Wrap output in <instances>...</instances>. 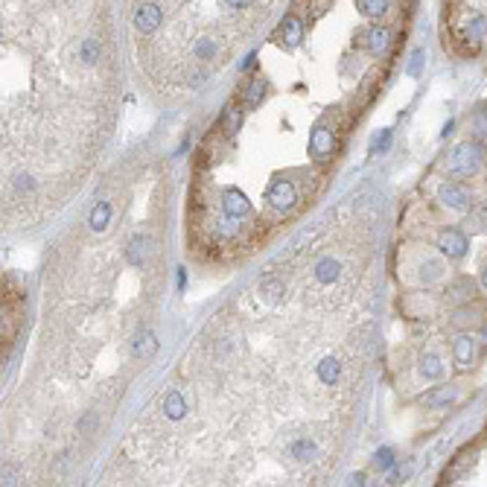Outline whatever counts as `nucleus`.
<instances>
[{"label":"nucleus","mask_w":487,"mask_h":487,"mask_svg":"<svg viewBox=\"0 0 487 487\" xmlns=\"http://www.w3.org/2000/svg\"><path fill=\"white\" fill-rule=\"evenodd\" d=\"M283 0H134L131 27L152 73L196 88Z\"/></svg>","instance_id":"obj_1"},{"label":"nucleus","mask_w":487,"mask_h":487,"mask_svg":"<svg viewBox=\"0 0 487 487\" xmlns=\"http://www.w3.org/2000/svg\"><path fill=\"white\" fill-rule=\"evenodd\" d=\"M484 164V146L473 143V141H464L450 152V161H446V169L455 178H473V175L481 172Z\"/></svg>","instance_id":"obj_2"},{"label":"nucleus","mask_w":487,"mask_h":487,"mask_svg":"<svg viewBox=\"0 0 487 487\" xmlns=\"http://www.w3.org/2000/svg\"><path fill=\"white\" fill-rule=\"evenodd\" d=\"M333 152H336V129L327 120H321L313 129V134H309V155H313V161L327 164L330 158H333Z\"/></svg>","instance_id":"obj_3"},{"label":"nucleus","mask_w":487,"mask_h":487,"mask_svg":"<svg viewBox=\"0 0 487 487\" xmlns=\"http://www.w3.org/2000/svg\"><path fill=\"white\" fill-rule=\"evenodd\" d=\"M438 202L443 207H450V210H467V207H470V202H473V193H470V187L461 184V181H443L438 187Z\"/></svg>","instance_id":"obj_4"},{"label":"nucleus","mask_w":487,"mask_h":487,"mask_svg":"<svg viewBox=\"0 0 487 487\" xmlns=\"http://www.w3.org/2000/svg\"><path fill=\"white\" fill-rule=\"evenodd\" d=\"M266 202L271 204V207H278V210H292L298 204V196H295V187H292V181H286V178H275L268 184V190H266Z\"/></svg>","instance_id":"obj_5"},{"label":"nucleus","mask_w":487,"mask_h":487,"mask_svg":"<svg viewBox=\"0 0 487 487\" xmlns=\"http://www.w3.org/2000/svg\"><path fill=\"white\" fill-rule=\"evenodd\" d=\"M438 248H441L443 257L461 260V257L467 254V248H470V242H467V233H464V230L446 228V230H441V237H438Z\"/></svg>","instance_id":"obj_6"},{"label":"nucleus","mask_w":487,"mask_h":487,"mask_svg":"<svg viewBox=\"0 0 487 487\" xmlns=\"http://www.w3.org/2000/svg\"><path fill=\"white\" fill-rule=\"evenodd\" d=\"M453 362L458 371H470L473 362H476V339L470 333H461L453 342Z\"/></svg>","instance_id":"obj_7"},{"label":"nucleus","mask_w":487,"mask_h":487,"mask_svg":"<svg viewBox=\"0 0 487 487\" xmlns=\"http://www.w3.org/2000/svg\"><path fill=\"white\" fill-rule=\"evenodd\" d=\"M222 210H225L228 219H240V216H248V213H251V204H248V199L242 196L240 190H228L225 202H222Z\"/></svg>","instance_id":"obj_8"},{"label":"nucleus","mask_w":487,"mask_h":487,"mask_svg":"<svg viewBox=\"0 0 487 487\" xmlns=\"http://www.w3.org/2000/svg\"><path fill=\"white\" fill-rule=\"evenodd\" d=\"M458 400V388L455 385H441V388H432L429 394H423V405L426 408H443Z\"/></svg>","instance_id":"obj_9"},{"label":"nucleus","mask_w":487,"mask_h":487,"mask_svg":"<svg viewBox=\"0 0 487 487\" xmlns=\"http://www.w3.org/2000/svg\"><path fill=\"white\" fill-rule=\"evenodd\" d=\"M161 412L169 417V420H181L187 415V400L181 391H167L164 400H161Z\"/></svg>","instance_id":"obj_10"},{"label":"nucleus","mask_w":487,"mask_h":487,"mask_svg":"<svg viewBox=\"0 0 487 487\" xmlns=\"http://www.w3.org/2000/svg\"><path fill=\"white\" fill-rule=\"evenodd\" d=\"M443 359H441V353H435V350H426V353L420 356V377L423 379H441L443 377Z\"/></svg>","instance_id":"obj_11"},{"label":"nucleus","mask_w":487,"mask_h":487,"mask_svg":"<svg viewBox=\"0 0 487 487\" xmlns=\"http://www.w3.org/2000/svg\"><path fill=\"white\" fill-rule=\"evenodd\" d=\"M263 96H266V79H251L248 82V88H245V93H242V105L245 108H257L260 103H263Z\"/></svg>","instance_id":"obj_12"},{"label":"nucleus","mask_w":487,"mask_h":487,"mask_svg":"<svg viewBox=\"0 0 487 487\" xmlns=\"http://www.w3.org/2000/svg\"><path fill=\"white\" fill-rule=\"evenodd\" d=\"M339 271H342L339 260L324 257V260H318V266H316V278H318L321 283H333V280H339Z\"/></svg>","instance_id":"obj_13"},{"label":"nucleus","mask_w":487,"mask_h":487,"mask_svg":"<svg viewBox=\"0 0 487 487\" xmlns=\"http://www.w3.org/2000/svg\"><path fill=\"white\" fill-rule=\"evenodd\" d=\"M423 283H435L443 278V263L435 260V257H426V263H420V275H417Z\"/></svg>","instance_id":"obj_14"},{"label":"nucleus","mask_w":487,"mask_h":487,"mask_svg":"<svg viewBox=\"0 0 487 487\" xmlns=\"http://www.w3.org/2000/svg\"><path fill=\"white\" fill-rule=\"evenodd\" d=\"M464 225L470 228L473 233H481V230H487V199L476 204V210L470 213V216H467V222H464Z\"/></svg>","instance_id":"obj_15"},{"label":"nucleus","mask_w":487,"mask_h":487,"mask_svg":"<svg viewBox=\"0 0 487 487\" xmlns=\"http://www.w3.org/2000/svg\"><path fill=\"white\" fill-rule=\"evenodd\" d=\"M108 219H111V204H108V202H100V204L91 210L88 225H91L93 230H105V228H108Z\"/></svg>","instance_id":"obj_16"},{"label":"nucleus","mask_w":487,"mask_h":487,"mask_svg":"<svg viewBox=\"0 0 487 487\" xmlns=\"http://www.w3.org/2000/svg\"><path fill=\"white\" fill-rule=\"evenodd\" d=\"M155 350H158V342H155V336L152 333H141L138 339H134V356H152Z\"/></svg>","instance_id":"obj_17"},{"label":"nucleus","mask_w":487,"mask_h":487,"mask_svg":"<svg viewBox=\"0 0 487 487\" xmlns=\"http://www.w3.org/2000/svg\"><path fill=\"white\" fill-rule=\"evenodd\" d=\"M318 377H321V382H336L339 379V362L333 359V356H327V359H321V365H318Z\"/></svg>","instance_id":"obj_18"},{"label":"nucleus","mask_w":487,"mask_h":487,"mask_svg":"<svg viewBox=\"0 0 487 487\" xmlns=\"http://www.w3.org/2000/svg\"><path fill=\"white\" fill-rule=\"evenodd\" d=\"M240 123H242V114L240 108H225V117H222V131L225 134H233V131H240Z\"/></svg>","instance_id":"obj_19"},{"label":"nucleus","mask_w":487,"mask_h":487,"mask_svg":"<svg viewBox=\"0 0 487 487\" xmlns=\"http://www.w3.org/2000/svg\"><path fill=\"white\" fill-rule=\"evenodd\" d=\"M374 467H377V470H391V467H394V450H388V446H382V450L374 455Z\"/></svg>","instance_id":"obj_20"},{"label":"nucleus","mask_w":487,"mask_h":487,"mask_svg":"<svg viewBox=\"0 0 487 487\" xmlns=\"http://www.w3.org/2000/svg\"><path fill=\"white\" fill-rule=\"evenodd\" d=\"M467 464H470V458H467V455H461V461H455V467H453V470H446L443 473V481H455L464 470H467Z\"/></svg>","instance_id":"obj_21"},{"label":"nucleus","mask_w":487,"mask_h":487,"mask_svg":"<svg viewBox=\"0 0 487 487\" xmlns=\"http://www.w3.org/2000/svg\"><path fill=\"white\" fill-rule=\"evenodd\" d=\"M129 260H131V263H141V260H143V237L131 240V245H129Z\"/></svg>","instance_id":"obj_22"},{"label":"nucleus","mask_w":487,"mask_h":487,"mask_svg":"<svg viewBox=\"0 0 487 487\" xmlns=\"http://www.w3.org/2000/svg\"><path fill=\"white\" fill-rule=\"evenodd\" d=\"M280 289H283V286H280L278 280H266V283H263V295H268V301H278V298H280Z\"/></svg>","instance_id":"obj_23"},{"label":"nucleus","mask_w":487,"mask_h":487,"mask_svg":"<svg viewBox=\"0 0 487 487\" xmlns=\"http://www.w3.org/2000/svg\"><path fill=\"white\" fill-rule=\"evenodd\" d=\"M388 143H391V131L385 129V131H382V138H377V141H374L371 152H377V149H379V152H385V149H388Z\"/></svg>","instance_id":"obj_24"},{"label":"nucleus","mask_w":487,"mask_h":487,"mask_svg":"<svg viewBox=\"0 0 487 487\" xmlns=\"http://www.w3.org/2000/svg\"><path fill=\"white\" fill-rule=\"evenodd\" d=\"M481 286H484V289H487V263H484V266H481Z\"/></svg>","instance_id":"obj_25"},{"label":"nucleus","mask_w":487,"mask_h":487,"mask_svg":"<svg viewBox=\"0 0 487 487\" xmlns=\"http://www.w3.org/2000/svg\"><path fill=\"white\" fill-rule=\"evenodd\" d=\"M484 342H487V327H484Z\"/></svg>","instance_id":"obj_26"},{"label":"nucleus","mask_w":487,"mask_h":487,"mask_svg":"<svg viewBox=\"0 0 487 487\" xmlns=\"http://www.w3.org/2000/svg\"><path fill=\"white\" fill-rule=\"evenodd\" d=\"M484 155H487V141H484Z\"/></svg>","instance_id":"obj_27"}]
</instances>
